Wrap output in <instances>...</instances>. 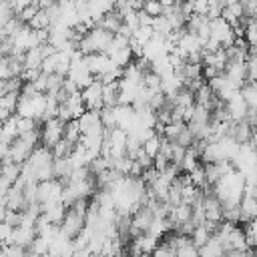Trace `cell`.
Wrapping results in <instances>:
<instances>
[{
  "mask_svg": "<svg viewBox=\"0 0 257 257\" xmlns=\"http://www.w3.org/2000/svg\"><path fill=\"white\" fill-rule=\"evenodd\" d=\"M143 151H145L151 159H155V157L159 155V151H161V137L155 135V137H151L147 143H143Z\"/></svg>",
  "mask_w": 257,
  "mask_h": 257,
  "instance_id": "5bb4252c",
  "label": "cell"
},
{
  "mask_svg": "<svg viewBox=\"0 0 257 257\" xmlns=\"http://www.w3.org/2000/svg\"><path fill=\"white\" fill-rule=\"evenodd\" d=\"M223 6H225V2H215V0H209V10H207V18H209V20L221 18Z\"/></svg>",
  "mask_w": 257,
  "mask_h": 257,
  "instance_id": "e0dca14e",
  "label": "cell"
},
{
  "mask_svg": "<svg viewBox=\"0 0 257 257\" xmlns=\"http://www.w3.org/2000/svg\"><path fill=\"white\" fill-rule=\"evenodd\" d=\"M253 145V155H255V161H257V143H251Z\"/></svg>",
  "mask_w": 257,
  "mask_h": 257,
  "instance_id": "ffe728a7",
  "label": "cell"
},
{
  "mask_svg": "<svg viewBox=\"0 0 257 257\" xmlns=\"http://www.w3.org/2000/svg\"><path fill=\"white\" fill-rule=\"evenodd\" d=\"M80 96H82L86 110H100L102 108V82L94 78L86 88L80 90Z\"/></svg>",
  "mask_w": 257,
  "mask_h": 257,
  "instance_id": "277c9868",
  "label": "cell"
},
{
  "mask_svg": "<svg viewBox=\"0 0 257 257\" xmlns=\"http://www.w3.org/2000/svg\"><path fill=\"white\" fill-rule=\"evenodd\" d=\"M177 46L189 56V54H193V52H199V50H203V44H201V40L195 36V34H191V32H185L181 38H179V42H177Z\"/></svg>",
  "mask_w": 257,
  "mask_h": 257,
  "instance_id": "30bf717a",
  "label": "cell"
},
{
  "mask_svg": "<svg viewBox=\"0 0 257 257\" xmlns=\"http://www.w3.org/2000/svg\"><path fill=\"white\" fill-rule=\"evenodd\" d=\"M62 135H64V122L58 120L56 116L48 118L46 122H42V128H40V147L52 151L62 141Z\"/></svg>",
  "mask_w": 257,
  "mask_h": 257,
  "instance_id": "6da1fadb",
  "label": "cell"
},
{
  "mask_svg": "<svg viewBox=\"0 0 257 257\" xmlns=\"http://www.w3.org/2000/svg\"><path fill=\"white\" fill-rule=\"evenodd\" d=\"M241 16H243V6H241V2H225L223 12H221V18H223L225 22H229V24L233 26Z\"/></svg>",
  "mask_w": 257,
  "mask_h": 257,
  "instance_id": "8fae6325",
  "label": "cell"
},
{
  "mask_svg": "<svg viewBox=\"0 0 257 257\" xmlns=\"http://www.w3.org/2000/svg\"><path fill=\"white\" fill-rule=\"evenodd\" d=\"M0 42H2V34H0Z\"/></svg>",
  "mask_w": 257,
  "mask_h": 257,
  "instance_id": "603a6c76",
  "label": "cell"
},
{
  "mask_svg": "<svg viewBox=\"0 0 257 257\" xmlns=\"http://www.w3.org/2000/svg\"><path fill=\"white\" fill-rule=\"evenodd\" d=\"M153 36H155V32H153V28H151V26H139V28L133 32V36H131V38H133L139 46H145Z\"/></svg>",
  "mask_w": 257,
  "mask_h": 257,
  "instance_id": "7c38bea8",
  "label": "cell"
},
{
  "mask_svg": "<svg viewBox=\"0 0 257 257\" xmlns=\"http://www.w3.org/2000/svg\"><path fill=\"white\" fill-rule=\"evenodd\" d=\"M84 215H80V213H76V211H72V209H66V213H64V219L60 221V225H58V233L62 235V237H66V239H76L80 233H82V229H84Z\"/></svg>",
  "mask_w": 257,
  "mask_h": 257,
  "instance_id": "7a4b0ae2",
  "label": "cell"
},
{
  "mask_svg": "<svg viewBox=\"0 0 257 257\" xmlns=\"http://www.w3.org/2000/svg\"><path fill=\"white\" fill-rule=\"evenodd\" d=\"M26 257H46V255H34V253H28Z\"/></svg>",
  "mask_w": 257,
  "mask_h": 257,
  "instance_id": "7402d4cb",
  "label": "cell"
},
{
  "mask_svg": "<svg viewBox=\"0 0 257 257\" xmlns=\"http://www.w3.org/2000/svg\"><path fill=\"white\" fill-rule=\"evenodd\" d=\"M247 58H253V60H257V48H249V52H247Z\"/></svg>",
  "mask_w": 257,
  "mask_h": 257,
  "instance_id": "d6986e66",
  "label": "cell"
},
{
  "mask_svg": "<svg viewBox=\"0 0 257 257\" xmlns=\"http://www.w3.org/2000/svg\"><path fill=\"white\" fill-rule=\"evenodd\" d=\"M209 38H213L215 42H219L221 48H229L235 42V34L229 22H225L223 18H215L209 20Z\"/></svg>",
  "mask_w": 257,
  "mask_h": 257,
  "instance_id": "3957f363",
  "label": "cell"
},
{
  "mask_svg": "<svg viewBox=\"0 0 257 257\" xmlns=\"http://www.w3.org/2000/svg\"><path fill=\"white\" fill-rule=\"evenodd\" d=\"M94 26H96V28H102V30L108 32V34H118L120 28H122V16L112 8V10L106 12Z\"/></svg>",
  "mask_w": 257,
  "mask_h": 257,
  "instance_id": "52a82bcc",
  "label": "cell"
},
{
  "mask_svg": "<svg viewBox=\"0 0 257 257\" xmlns=\"http://www.w3.org/2000/svg\"><path fill=\"white\" fill-rule=\"evenodd\" d=\"M225 108H227V114H229V120L231 122H241L249 110L245 98L241 96V92H235L227 102H225Z\"/></svg>",
  "mask_w": 257,
  "mask_h": 257,
  "instance_id": "8992f818",
  "label": "cell"
},
{
  "mask_svg": "<svg viewBox=\"0 0 257 257\" xmlns=\"http://www.w3.org/2000/svg\"><path fill=\"white\" fill-rule=\"evenodd\" d=\"M253 143H257V124H255V128H253Z\"/></svg>",
  "mask_w": 257,
  "mask_h": 257,
  "instance_id": "44dd1931",
  "label": "cell"
},
{
  "mask_svg": "<svg viewBox=\"0 0 257 257\" xmlns=\"http://www.w3.org/2000/svg\"><path fill=\"white\" fill-rule=\"evenodd\" d=\"M143 12L151 18H157L163 14V6H161V2H143Z\"/></svg>",
  "mask_w": 257,
  "mask_h": 257,
  "instance_id": "2e32d148",
  "label": "cell"
},
{
  "mask_svg": "<svg viewBox=\"0 0 257 257\" xmlns=\"http://www.w3.org/2000/svg\"><path fill=\"white\" fill-rule=\"evenodd\" d=\"M175 257H199V249L193 245V241H185L177 251H175Z\"/></svg>",
  "mask_w": 257,
  "mask_h": 257,
  "instance_id": "9a60e30c",
  "label": "cell"
},
{
  "mask_svg": "<svg viewBox=\"0 0 257 257\" xmlns=\"http://www.w3.org/2000/svg\"><path fill=\"white\" fill-rule=\"evenodd\" d=\"M118 96H120L118 80H116V82L102 84V106H106V108H114V106H118Z\"/></svg>",
  "mask_w": 257,
  "mask_h": 257,
  "instance_id": "ba28073f",
  "label": "cell"
},
{
  "mask_svg": "<svg viewBox=\"0 0 257 257\" xmlns=\"http://www.w3.org/2000/svg\"><path fill=\"white\" fill-rule=\"evenodd\" d=\"M84 62H86L88 72H90L94 78H100L102 74H106L108 70H112V68H114V66H112V62H110V58H108L106 54H102V52L84 56Z\"/></svg>",
  "mask_w": 257,
  "mask_h": 257,
  "instance_id": "5b68a950",
  "label": "cell"
},
{
  "mask_svg": "<svg viewBox=\"0 0 257 257\" xmlns=\"http://www.w3.org/2000/svg\"><path fill=\"white\" fill-rule=\"evenodd\" d=\"M38 124H40L38 120L16 116V133H18V137H20V135H26V133H34V131H38Z\"/></svg>",
  "mask_w": 257,
  "mask_h": 257,
  "instance_id": "4fadbf2b",
  "label": "cell"
},
{
  "mask_svg": "<svg viewBox=\"0 0 257 257\" xmlns=\"http://www.w3.org/2000/svg\"><path fill=\"white\" fill-rule=\"evenodd\" d=\"M245 68H247V82H257V60L247 58Z\"/></svg>",
  "mask_w": 257,
  "mask_h": 257,
  "instance_id": "ac0fdd59",
  "label": "cell"
},
{
  "mask_svg": "<svg viewBox=\"0 0 257 257\" xmlns=\"http://www.w3.org/2000/svg\"><path fill=\"white\" fill-rule=\"evenodd\" d=\"M225 249H223V243L219 241L217 235H213L201 249H199V257H225Z\"/></svg>",
  "mask_w": 257,
  "mask_h": 257,
  "instance_id": "9c48e42d",
  "label": "cell"
}]
</instances>
